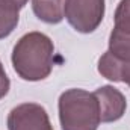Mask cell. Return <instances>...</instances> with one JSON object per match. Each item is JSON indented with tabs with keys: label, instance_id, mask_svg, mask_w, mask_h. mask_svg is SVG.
<instances>
[{
	"label": "cell",
	"instance_id": "obj_1",
	"mask_svg": "<svg viewBox=\"0 0 130 130\" xmlns=\"http://www.w3.org/2000/svg\"><path fill=\"white\" fill-rule=\"evenodd\" d=\"M55 45L41 32L23 35L12 48L11 61L14 71L27 82H39L50 76L53 70Z\"/></svg>",
	"mask_w": 130,
	"mask_h": 130
},
{
	"label": "cell",
	"instance_id": "obj_2",
	"mask_svg": "<svg viewBox=\"0 0 130 130\" xmlns=\"http://www.w3.org/2000/svg\"><path fill=\"white\" fill-rule=\"evenodd\" d=\"M58 109L62 130H97L101 123L95 94L80 88L64 91L58 101Z\"/></svg>",
	"mask_w": 130,
	"mask_h": 130
},
{
	"label": "cell",
	"instance_id": "obj_3",
	"mask_svg": "<svg viewBox=\"0 0 130 130\" xmlns=\"http://www.w3.org/2000/svg\"><path fill=\"white\" fill-rule=\"evenodd\" d=\"M104 17V0H65L64 18L80 33H92Z\"/></svg>",
	"mask_w": 130,
	"mask_h": 130
},
{
	"label": "cell",
	"instance_id": "obj_4",
	"mask_svg": "<svg viewBox=\"0 0 130 130\" xmlns=\"http://www.w3.org/2000/svg\"><path fill=\"white\" fill-rule=\"evenodd\" d=\"M8 130H53L47 110L38 103L15 106L8 115Z\"/></svg>",
	"mask_w": 130,
	"mask_h": 130
},
{
	"label": "cell",
	"instance_id": "obj_5",
	"mask_svg": "<svg viewBox=\"0 0 130 130\" xmlns=\"http://www.w3.org/2000/svg\"><path fill=\"white\" fill-rule=\"evenodd\" d=\"M94 94L100 104L101 123H113L123 118V115L126 113L127 101L120 89L110 85H104V86H100Z\"/></svg>",
	"mask_w": 130,
	"mask_h": 130
},
{
	"label": "cell",
	"instance_id": "obj_6",
	"mask_svg": "<svg viewBox=\"0 0 130 130\" xmlns=\"http://www.w3.org/2000/svg\"><path fill=\"white\" fill-rule=\"evenodd\" d=\"M98 73L110 82H123L130 86V62H124L112 56L109 52L98 59Z\"/></svg>",
	"mask_w": 130,
	"mask_h": 130
},
{
	"label": "cell",
	"instance_id": "obj_7",
	"mask_svg": "<svg viewBox=\"0 0 130 130\" xmlns=\"http://www.w3.org/2000/svg\"><path fill=\"white\" fill-rule=\"evenodd\" d=\"M65 0H32L33 14L47 24H58L64 20Z\"/></svg>",
	"mask_w": 130,
	"mask_h": 130
},
{
	"label": "cell",
	"instance_id": "obj_8",
	"mask_svg": "<svg viewBox=\"0 0 130 130\" xmlns=\"http://www.w3.org/2000/svg\"><path fill=\"white\" fill-rule=\"evenodd\" d=\"M20 21V8L8 0H0V39L9 36Z\"/></svg>",
	"mask_w": 130,
	"mask_h": 130
},
{
	"label": "cell",
	"instance_id": "obj_9",
	"mask_svg": "<svg viewBox=\"0 0 130 130\" xmlns=\"http://www.w3.org/2000/svg\"><path fill=\"white\" fill-rule=\"evenodd\" d=\"M107 52L120 61L130 62V33H123L112 29L110 36H109Z\"/></svg>",
	"mask_w": 130,
	"mask_h": 130
},
{
	"label": "cell",
	"instance_id": "obj_10",
	"mask_svg": "<svg viewBox=\"0 0 130 130\" xmlns=\"http://www.w3.org/2000/svg\"><path fill=\"white\" fill-rule=\"evenodd\" d=\"M113 29L123 33H130V0H121L115 9Z\"/></svg>",
	"mask_w": 130,
	"mask_h": 130
},
{
	"label": "cell",
	"instance_id": "obj_11",
	"mask_svg": "<svg viewBox=\"0 0 130 130\" xmlns=\"http://www.w3.org/2000/svg\"><path fill=\"white\" fill-rule=\"evenodd\" d=\"M9 88H11L9 77L6 76V71H5L3 64H2V61H0V100L9 92Z\"/></svg>",
	"mask_w": 130,
	"mask_h": 130
},
{
	"label": "cell",
	"instance_id": "obj_12",
	"mask_svg": "<svg viewBox=\"0 0 130 130\" xmlns=\"http://www.w3.org/2000/svg\"><path fill=\"white\" fill-rule=\"evenodd\" d=\"M8 2H12V3H15V5H17L20 9H21V8H24V6L27 5V2H29V0H8Z\"/></svg>",
	"mask_w": 130,
	"mask_h": 130
}]
</instances>
